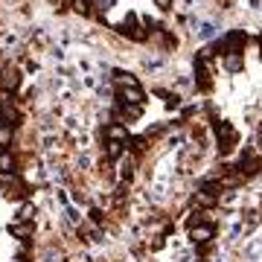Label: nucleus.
<instances>
[{
	"label": "nucleus",
	"instance_id": "nucleus-8",
	"mask_svg": "<svg viewBox=\"0 0 262 262\" xmlns=\"http://www.w3.org/2000/svg\"><path fill=\"white\" fill-rule=\"evenodd\" d=\"M0 175H15V158L9 151H0Z\"/></svg>",
	"mask_w": 262,
	"mask_h": 262
},
{
	"label": "nucleus",
	"instance_id": "nucleus-17",
	"mask_svg": "<svg viewBox=\"0 0 262 262\" xmlns=\"http://www.w3.org/2000/svg\"><path fill=\"white\" fill-rule=\"evenodd\" d=\"M201 262H204V259H201Z\"/></svg>",
	"mask_w": 262,
	"mask_h": 262
},
{
	"label": "nucleus",
	"instance_id": "nucleus-14",
	"mask_svg": "<svg viewBox=\"0 0 262 262\" xmlns=\"http://www.w3.org/2000/svg\"><path fill=\"white\" fill-rule=\"evenodd\" d=\"M32 215H35V207H20V213H18V219L20 222H29V219H32Z\"/></svg>",
	"mask_w": 262,
	"mask_h": 262
},
{
	"label": "nucleus",
	"instance_id": "nucleus-5",
	"mask_svg": "<svg viewBox=\"0 0 262 262\" xmlns=\"http://www.w3.org/2000/svg\"><path fill=\"white\" fill-rule=\"evenodd\" d=\"M189 236H192V242H198V245H204V242H210L215 236V225L213 222H207V225H192V230H189Z\"/></svg>",
	"mask_w": 262,
	"mask_h": 262
},
{
	"label": "nucleus",
	"instance_id": "nucleus-16",
	"mask_svg": "<svg viewBox=\"0 0 262 262\" xmlns=\"http://www.w3.org/2000/svg\"><path fill=\"white\" fill-rule=\"evenodd\" d=\"M259 50H262V35H259Z\"/></svg>",
	"mask_w": 262,
	"mask_h": 262
},
{
	"label": "nucleus",
	"instance_id": "nucleus-2",
	"mask_svg": "<svg viewBox=\"0 0 262 262\" xmlns=\"http://www.w3.org/2000/svg\"><path fill=\"white\" fill-rule=\"evenodd\" d=\"M215 137H219V151H222V155H230V151L236 149V143H239L236 128L225 120H215Z\"/></svg>",
	"mask_w": 262,
	"mask_h": 262
},
{
	"label": "nucleus",
	"instance_id": "nucleus-11",
	"mask_svg": "<svg viewBox=\"0 0 262 262\" xmlns=\"http://www.w3.org/2000/svg\"><path fill=\"white\" fill-rule=\"evenodd\" d=\"M12 140V128L9 125H0V151L6 149V143Z\"/></svg>",
	"mask_w": 262,
	"mask_h": 262
},
{
	"label": "nucleus",
	"instance_id": "nucleus-1",
	"mask_svg": "<svg viewBox=\"0 0 262 262\" xmlns=\"http://www.w3.org/2000/svg\"><path fill=\"white\" fill-rule=\"evenodd\" d=\"M245 41H248V35H245V29H230L222 41H215L213 53H219V56H242V47H245Z\"/></svg>",
	"mask_w": 262,
	"mask_h": 262
},
{
	"label": "nucleus",
	"instance_id": "nucleus-9",
	"mask_svg": "<svg viewBox=\"0 0 262 262\" xmlns=\"http://www.w3.org/2000/svg\"><path fill=\"white\" fill-rule=\"evenodd\" d=\"M225 67L230 70V73L242 70V56H227V58H225Z\"/></svg>",
	"mask_w": 262,
	"mask_h": 262
},
{
	"label": "nucleus",
	"instance_id": "nucleus-13",
	"mask_svg": "<svg viewBox=\"0 0 262 262\" xmlns=\"http://www.w3.org/2000/svg\"><path fill=\"white\" fill-rule=\"evenodd\" d=\"M131 175H134V163H131V158H125V160H122V178L128 181Z\"/></svg>",
	"mask_w": 262,
	"mask_h": 262
},
{
	"label": "nucleus",
	"instance_id": "nucleus-3",
	"mask_svg": "<svg viewBox=\"0 0 262 262\" xmlns=\"http://www.w3.org/2000/svg\"><path fill=\"white\" fill-rule=\"evenodd\" d=\"M120 32L125 38H131V41H143V38H146V32H143L140 20H137V15H134V12H128V15L120 20Z\"/></svg>",
	"mask_w": 262,
	"mask_h": 262
},
{
	"label": "nucleus",
	"instance_id": "nucleus-7",
	"mask_svg": "<svg viewBox=\"0 0 262 262\" xmlns=\"http://www.w3.org/2000/svg\"><path fill=\"white\" fill-rule=\"evenodd\" d=\"M20 84V73L18 70H6V73L0 76V88H6V91H15Z\"/></svg>",
	"mask_w": 262,
	"mask_h": 262
},
{
	"label": "nucleus",
	"instance_id": "nucleus-15",
	"mask_svg": "<svg viewBox=\"0 0 262 262\" xmlns=\"http://www.w3.org/2000/svg\"><path fill=\"white\" fill-rule=\"evenodd\" d=\"M155 3H158V6H160L163 12H166V9H172V0H155Z\"/></svg>",
	"mask_w": 262,
	"mask_h": 262
},
{
	"label": "nucleus",
	"instance_id": "nucleus-10",
	"mask_svg": "<svg viewBox=\"0 0 262 262\" xmlns=\"http://www.w3.org/2000/svg\"><path fill=\"white\" fill-rule=\"evenodd\" d=\"M73 9L79 12V15H94V12H91V0H73Z\"/></svg>",
	"mask_w": 262,
	"mask_h": 262
},
{
	"label": "nucleus",
	"instance_id": "nucleus-4",
	"mask_svg": "<svg viewBox=\"0 0 262 262\" xmlns=\"http://www.w3.org/2000/svg\"><path fill=\"white\" fill-rule=\"evenodd\" d=\"M117 99L125 102V105H140L146 96H143L140 84H120V88H117Z\"/></svg>",
	"mask_w": 262,
	"mask_h": 262
},
{
	"label": "nucleus",
	"instance_id": "nucleus-6",
	"mask_svg": "<svg viewBox=\"0 0 262 262\" xmlns=\"http://www.w3.org/2000/svg\"><path fill=\"white\" fill-rule=\"evenodd\" d=\"M195 79H198V88H201V91H210V88H213L210 67H207V61H201V58H195Z\"/></svg>",
	"mask_w": 262,
	"mask_h": 262
},
{
	"label": "nucleus",
	"instance_id": "nucleus-12",
	"mask_svg": "<svg viewBox=\"0 0 262 262\" xmlns=\"http://www.w3.org/2000/svg\"><path fill=\"white\" fill-rule=\"evenodd\" d=\"M12 233L15 236H20V239H27V236H32V225H12Z\"/></svg>",
	"mask_w": 262,
	"mask_h": 262
}]
</instances>
